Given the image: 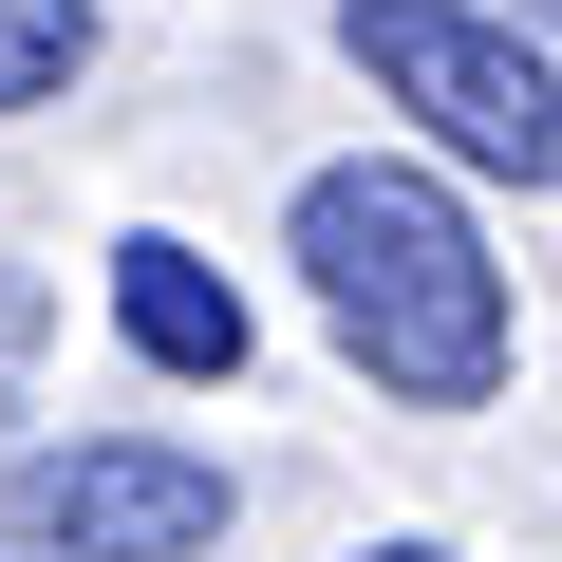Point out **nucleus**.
Returning a JSON list of instances; mask_svg holds the SVG:
<instances>
[{
    "mask_svg": "<svg viewBox=\"0 0 562 562\" xmlns=\"http://www.w3.org/2000/svg\"><path fill=\"white\" fill-rule=\"evenodd\" d=\"M281 244H301L338 357H357L394 413H487V394H506V262L469 244V206H450L431 169H394V150L301 169V225H281Z\"/></svg>",
    "mask_w": 562,
    "mask_h": 562,
    "instance_id": "obj_1",
    "label": "nucleus"
},
{
    "mask_svg": "<svg viewBox=\"0 0 562 562\" xmlns=\"http://www.w3.org/2000/svg\"><path fill=\"white\" fill-rule=\"evenodd\" d=\"M338 57H357L450 169H506V188L562 169V76H543L525 20H469V0H338Z\"/></svg>",
    "mask_w": 562,
    "mask_h": 562,
    "instance_id": "obj_2",
    "label": "nucleus"
},
{
    "mask_svg": "<svg viewBox=\"0 0 562 562\" xmlns=\"http://www.w3.org/2000/svg\"><path fill=\"white\" fill-rule=\"evenodd\" d=\"M0 543L20 562H206L225 543V469L169 431H76L0 469Z\"/></svg>",
    "mask_w": 562,
    "mask_h": 562,
    "instance_id": "obj_3",
    "label": "nucleus"
},
{
    "mask_svg": "<svg viewBox=\"0 0 562 562\" xmlns=\"http://www.w3.org/2000/svg\"><path fill=\"white\" fill-rule=\"evenodd\" d=\"M113 338H132L150 375H244V301L206 281V244H169V225L113 244Z\"/></svg>",
    "mask_w": 562,
    "mask_h": 562,
    "instance_id": "obj_4",
    "label": "nucleus"
},
{
    "mask_svg": "<svg viewBox=\"0 0 562 562\" xmlns=\"http://www.w3.org/2000/svg\"><path fill=\"white\" fill-rule=\"evenodd\" d=\"M94 76V0H0V113H38Z\"/></svg>",
    "mask_w": 562,
    "mask_h": 562,
    "instance_id": "obj_5",
    "label": "nucleus"
},
{
    "mask_svg": "<svg viewBox=\"0 0 562 562\" xmlns=\"http://www.w3.org/2000/svg\"><path fill=\"white\" fill-rule=\"evenodd\" d=\"M20 338H38V301H20V281H0V357H20Z\"/></svg>",
    "mask_w": 562,
    "mask_h": 562,
    "instance_id": "obj_6",
    "label": "nucleus"
},
{
    "mask_svg": "<svg viewBox=\"0 0 562 562\" xmlns=\"http://www.w3.org/2000/svg\"><path fill=\"white\" fill-rule=\"evenodd\" d=\"M357 562H450V543H357Z\"/></svg>",
    "mask_w": 562,
    "mask_h": 562,
    "instance_id": "obj_7",
    "label": "nucleus"
}]
</instances>
